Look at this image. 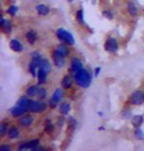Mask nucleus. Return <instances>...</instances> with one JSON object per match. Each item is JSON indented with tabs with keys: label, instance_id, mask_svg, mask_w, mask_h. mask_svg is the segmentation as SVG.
Listing matches in <instances>:
<instances>
[{
	"label": "nucleus",
	"instance_id": "f257e3e1",
	"mask_svg": "<svg viewBox=\"0 0 144 151\" xmlns=\"http://www.w3.org/2000/svg\"><path fill=\"white\" fill-rule=\"evenodd\" d=\"M92 81V77L89 72H87L85 69L77 71V73H75V81L77 83V84L80 87L86 88L90 86Z\"/></svg>",
	"mask_w": 144,
	"mask_h": 151
},
{
	"label": "nucleus",
	"instance_id": "f03ea898",
	"mask_svg": "<svg viewBox=\"0 0 144 151\" xmlns=\"http://www.w3.org/2000/svg\"><path fill=\"white\" fill-rule=\"evenodd\" d=\"M56 35L60 40L66 42L69 45H73L75 43V38L72 35V34H70L69 32H67L64 29H58L56 32Z\"/></svg>",
	"mask_w": 144,
	"mask_h": 151
},
{
	"label": "nucleus",
	"instance_id": "7ed1b4c3",
	"mask_svg": "<svg viewBox=\"0 0 144 151\" xmlns=\"http://www.w3.org/2000/svg\"><path fill=\"white\" fill-rule=\"evenodd\" d=\"M144 102V92L141 90H135L134 92L131 93L130 97V103L131 105H135V106H139V105L143 104Z\"/></svg>",
	"mask_w": 144,
	"mask_h": 151
},
{
	"label": "nucleus",
	"instance_id": "20e7f679",
	"mask_svg": "<svg viewBox=\"0 0 144 151\" xmlns=\"http://www.w3.org/2000/svg\"><path fill=\"white\" fill-rule=\"evenodd\" d=\"M46 109V104L43 102L39 101H34V100H29V107L28 110L32 111L34 113H40Z\"/></svg>",
	"mask_w": 144,
	"mask_h": 151
},
{
	"label": "nucleus",
	"instance_id": "39448f33",
	"mask_svg": "<svg viewBox=\"0 0 144 151\" xmlns=\"http://www.w3.org/2000/svg\"><path fill=\"white\" fill-rule=\"evenodd\" d=\"M104 49L106 50L107 52H110V53L117 52L118 49H119V44H118V41H117V39L113 38V37L108 38L107 40L105 41Z\"/></svg>",
	"mask_w": 144,
	"mask_h": 151
},
{
	"label": "nucleus",
	"instance_id": "423d86ee",
	"mask_svg": "<svg viewBox=\"0 0 144 151\" xmlns=\"http://www.w3.org/2000/svg\"><path fill=\"white\" fill-rule=\"evenodd\" d=\"M63 95H64V92L61 88H57L55 91H54L52 97L49 100V106L51 108H56L57 105L59 104V102L61 101V99L63 98Z\"/></svg>",
	"mask_w": 144,
	"mask_h": 151
},
{
	"label": "nucleus",
	"instance_id": "0eeeda50",
	"mask_svg": "<svg viewBox=\"0 0 144 151\" xmlns=\"http://www.w3.org/2000/svg\"><path fill=\"white\" fill-rule=\"evenodd\" d=\"M54 64L57 68H63L65 65V56H63L62 54H60L58 51H54L52 54Z\"/></svg>",
	"mask_w": 144,
	"mask_h": 151
},
{
	"label": "nucleus",
	"instance_id": "6e6552de",
	"mask_svg": "<svg viewBox=\"0 0 144 151\" xmlns=\"http://www.w3.org/2000/svg\"><path fill=\"white\" fill-rule=\"evenodd\" d=\"M82 61H80L79 58L75 57V58L72 59V62H71V70H72V72H73L74 74L77 73V71L82 70Z\"/></svg>",
	"mask_w": 144,
	"mask_h": 151
},
{
	"label": "nucleus",
	"instance_id": "1a4fd4ad",
	"mask_svg": "<svg viewBox=\"0 0 144 151\" xmlns=\"http://www.w3.org/2000/svg\"><path fill=\"white\" fill-rule=\"evenodd\" d=\"M26 109H24L23 107L19 106V105H17V106L15 107H12L10 109V114L12 115L13 117H21L22 115H24L26 113Z\"/></svg>",
	"mask_w": 144,
	"mask_h": 151
},
{
	"label": "nucleus",
	"instance_id": "9d476101",
	"mask_svg": "<svg viewBox=\"0 0 144 151\" xmlns=\"http://www.w3.org/2000/svg\"><path fill=\"white\" fill-rule=\"evenodd\" d=\"M143 121H144L143 116H141V115H135V116L131 118V125L133 126L134 129L140 128L143 124Z\"/></svg>",
	"mask_w": 144,
	"mask_h": 151
},
{
	"label": "nucleus",
	"instance_id": "9b49d317",
	"mask_svg": "<svg viewBox=\"0 0 144 151\" xmlns=\"http://www.w3.org/2000/svg\"><path fill=\"white\" fill-rule=\"evenodd\" d=\"M39 144V140L38 139H34V140H32L29 142H26V143H23L21 144L19 146V150H25V149H32L34 147H35L37 145Z\"/></svg>",
	"mask_w": 144,
	"mask_h": 151
},
{
	"label": "nucleus",
	"instance_id": "f8f14e48",
	"mask_svg": "<svg viewBox=\"0 0 144 151\" xmlns=\"http://www.w3.org/2000/svg\"><path fill=\"white\" fill-rule=\"evenodd\" d=\"M10 48L12 50H14L15 52H22L23 51V45L20 43V41H18L17 39H12L10 41Z\"/></svg>",
	"mask_w": 144,
	"mask_h": 151
},
{
	"label": "nucleus",
	"instance_id": "ddd939ff",
	"mask_svg": "<svg viewBox=\"0 0 144 151\" xmlns=\"http://www.w3.org/2000/svg\"><path fill=\"white\" fill-rule=\"evenodd\" d=\"M73 86V78L70 76H65L62 80V87L65 89H69Z\"/></svg>",
	"mask_w": 144,
	"mask_h": 151
},
{
	"label": "nucleus",
	"instance_id": "4468645a",
	"mask_svg": "<svg viewBox=\"0 0 144 151\" xmlns=\"http://www.w3.org/2000/svg\"><path fill=\"white\" fill-rule=\"evenodd\" d=\"M128 13L130 14V16H133V17H136L137 15H138V9H137L135 4L131 1L128 3Z\"/></svg>",
	"mask_w": 144,
	"mask_h": 151
},
{
	"label": "nucleus",
	"instance_id": "2eb2a0df",
	"mask_svg": "<svg viewBox=\"0 0 144 151\" xmlns=\"http://www.w3.org/2000/svg\"><path fill=\"white\" fill-rule=\"evenodd\" d=\"M39 87H38L37 86H35V84H34V86H31L29 87L28 89H27V95L28 96H35L38 94V92H39Z\"/></svg>",
	"mask_w": 144,
	"mask_h": 151
},
{
	"label": "nucleus",
	"instance_id": "dca6fc26",
	"mask_svg": "<svg viewBox=\"0 0 144 151\" xmlns=\"http://www.w3.org/2000/svg\"><path fill=\"white\" fill-rule=\"evenodd\" d=\"M47 72L41 70L39 69L38 70V73H37V78H38V83L40 84H43L46 83V78H47Z\"/></svg>",
	"mask_w": 144,
	"mask_h": 151
},
{
	"label": "nucleus",
	"instance_id": "f3484780",
	"mask_svg": "<svg viewBox=\"0 0 144 151\" xmlns=\"http://www.w3.org/2000/svg\"><path fill=\"white\" fill-rule=\"evenodd\" d=\"M32 122H34V118L32 116H25L20 119V124L24 127H29L31 126Z\"/></svg>",
	"mask_w": 144,
	"mask_h": 151
},
{
	"label": "nucleus",
	"instance_id": "a211bd4d",
	"mask_svg": "<svg viewBox=\"0 0 144 151\" xmlns=\"http://www.w3.org/2000/svg\"><path fill=\"white\" fill-rule=\"evenodd\" d=\"M37 13L41 15V16H45V15H47L48 13H49L50 9L47 7L46 5L44 4H39L37 6Z\"/></svg>",
	"mask_w": 144,
	"mask_h": 151
},
{
	"label": "nucleus",
	"instance_id": "6ab92c4d",
	"mask_svg": "<svg viewBox=\"0 0 144 151\" xmlns=\"http://www.w3.org/2000/svg\"><path fill=\"white\" fill-rule=\"evenodd\" d=\"M26 37H27V40L29 41V43H31V44H34V42L37 41V34H35L34 31H29L27 32Z\"/></svg>",
	"mask_w": 144,
	"mask_h": 151
},
{
	"label": "nucleus",
	"instance_id": "aec40b11",
	"mask_svg": "<svg viewBox=\"0 0 144 151\" xmlns=\"http://www.w3.org/2000/svg\"><path fill=\"white\" fill-rule=\"evenodd\" d=\"M71 110V105L68 103V102H64L63 104H61V106H60V113L62 115H68L69 112H70Z\"/></svg>",
	"mask_w": 144,
	"mask_h": 151
},
{
	"label": "nucleus",
	"instance_id": "412c9836",
	"mask_svg": "<svg viewBox=\"0 0 144 151\" xmlns=\"http://www.w3.org/2000/svg\"><path fill=\"white\" fill-rule=\"evenodd\" d=\"M39 69L47 72V73H49L50 70H51V65H50L49 61L46 59H42V61H41L40 65H39Z\"/></svg>",
	"mask_w": 144,
	"mask_h": 151
},
{
	"label": "nucleus",
	"instance_id": "4be33fe9",
	"mask_svg": "<svg viewBox=\"0 0 144 151\" xmlns=\"http://www.w3.org/2000/svg\"><path fill=\"white\" fill-rule=\"evenodd\" d=\"M41 61H42V59H41V56L39 53L37 52H34L32 54V63H34V64L37 66V67L39 68V65Z\"/></svg>",
	"mask_w": 144,
	"mask_h": 151
},
{
	"label": "nucleus",
	"instance_id": "5701e85b",
	"mask_svg": "<svg viewBox=\"0 0 144 151\" xmlns=\"http://www.w3.org/2000/svg\"><path fill=\"white\" fill-rule=\"evenodd\" d=\"M8 135L11 139H15V138L19 137L20 132H19V131H18V129L16 128V127H13V128H11L10 131L8 132Z\"/></svg>",
	"mask_w": 144,
	"mask_h": 151
},
{
	"label": "nucleus",
	"instance_id": "b1692460",
	"mask_svg": "<svg viewBox=\"0 0 144 151\" xmlns=\"http://www.w3.org/2000/svg\"><path fill=\"white\" fill-rule=\"evenodd\" d=\"M2 31L5 32V34H9L12 31V24L10 21L8 20H4V23H3L2 26Z\"/></svg>",
	"mask_w": 144,
	"mask_h": 151
},
{
	"label": "nucleus",
	"instance_id": "393cba45",
	"mask_svg": "<svg viewBox=\"0 0 144 151\" xmlns=\"http://www.w3.org/2000/svg\"><path fill=\"white\" fill-rule=\"evenodd\" d=\"M29 99H27L26 97H21L19 100L17 102V105H19V106L23 107L24 109L28 110V107H29Z\"/></svg>",
	"mask_w": 144,
	"mask_h": 151
},
{
	"label": "nucleus",
	"instance_id": "a878e982",
	"mask_svg": "<svg viewBox=\"0 0 144 151\" xmlns=\"http://www.w3.org/2000/svg\"><path fill=\"white\" fill-rule=\"evenodd\" d=\"M56 51H58V52L60 53V54H62L63 56H67L68 54H69V49L67 47L65 46V45H63V44H59L58 46L56 47V49H55Z\"/></svg>",
	"mask_w": 144,
	"mask_h": 151
},
{
	"label": "nucleus",
	"instance_id": "bb28decb",
	"mask_svg": "<svg viewBox=\"0 0 144 151\" xmlns=\"http://www.w3.org/2000/svg\"><path fill=\"white\" fill-rule=\"evenodd\" d=\"M77 21L79 22L80 25H85V15H83V11L82 9H80L79 11L77 12Z\"/></svg>",
	"mask_w": 144,
	"mask_h": 151
},
{
	"label": "nucleus",
	"instance_id": "cd10ccee",
	"mask_svg": "<svg viewBox=\"0 0 144 151\" xmlns=\"http://www.w3.org/2000/svg\"><path fill=\"white\" fill-rule=\"evenodd\" d=\"M134 137H135L138 140H142L144 138V132L139 128H137L134 129Z\"/></svg>",
	"mask_w": 144,
	"mask_h": 151
},
{
	"label": "nucleus",
	"instance_id": "c85d7f7f",
	"mask_svg": "<svg viewBox=\"0 0 144 151\" xmlns=\"http://www.w3.org/2000/svg\"><path fill=\"white\" fill-rule=\"evenodd\" d=\"M8 129V125L6 123H0V137H3Z\"/></svg>",
	"mask_w": 144,
	"mask_h": 151
},
{
	"label": "nucleus",
	"instance_id": "c756f323",
	"mask_svg": "<svg viewBox=\"0 0 144 151\" xmlns=\"http://www.w3.org/2000/svg\"><path fill=\"white\" fill-rule=\"evenodd\" d=\"M37 67L34 64V63H31V64H29V73L32 74V77H35V76H37Z\"/></svg>",
	"mask_w": 144,
	"mask_h": 151
},
{
	"label": "nucleus",
	"instance_id": "7c9ffc66",
	"mask_svg": "<svg viewBox=\"0 0 144 151\" xmlns=\"http://www.w3.org/2000/svg\"><path fill=\"white\" fill-rule=\"evenodd\" d=\"M17 11H18V7L17 6H15V5H12L9 7V9L7 10V13L9 15H11V16H15L17 13Z\"/></svg>",
	"mask_w": 144,
	"mask_h": 151
},
{
	"label": "nucleus",
	"instance_id": "2f4dec72",
	"mask_svg": "<svg viewBox=\"0 0 144 151\" xmlns=\"http://www.w3.org/2000/svg\"><path fill=\"white\" fill-rule=\"evenodd\" d=\"M69 128H70L71 129H75L77 128V121L74 119L73 117H71L70 119H69Z\"/></svg>",
	"mask_w": 144,
	"mask_h": 151
},
{
	"label": "nucleus",
	"instance_id": "473e14b6",
	"mask_svg": "<svg viewBox=\"0 0 144 151\" xmlns=\"http://www.w3.org/2000/svg\"><path fill=\"white\" fill-rule=\"evenodd\" d=\"M45 132H51L53 131V124L50 120H47V122L45 123Z\"/></svg>",
	"mask_w": 144,
	"mask_h": 151
},
{
	"label": "nucleus",
	"instance_id": "72a5a7b5",
	"mask_svg": "<svg viewBox=\"0 0 144 151\" xmlns=\"http://www.w3.org/2000/svg\"><path fill=\"white\" fill-rule=\"evenodd\" d=\"M102 15L109 20H113V18H114V15L112 14V12H110L109 10H104L103 12H102Z\"/></svg>",
	"mask_w": 144,
	"mask_h": 151
},
{
	"label": "nucleus",
	"instance_id": "f704fd0d",
	"mask_svg": "<svg viewBox=\"0 0 144 151\" xmlns=\"http://www.w3.org/2000/svg\"><path fill=\"white\" fill-rule=\"evenodd\" d=\"M46 94H47V92H46V90L44 89V88H40V89H39L38 95H39L40 99H45V98H46Z\"/></svg>",
	"mask_w": 144,
	"mask_h": 151
},
{
	"label": "nucleus",
	"instance_id": "c9c22d12",
	"mask_svg": "<svg viewBox=\"0 0 144 151\" xmlns=\"http://www.w3.org/2000/svg\"><path fill=\"white\" fill-rule=\"evenodd\" d=\"M0 150L1 151H10L11 147L9 145H2V146H0Z\"/></svg>",
	"mask_w": 144,
	"mask_h": 151
},
{
	"label": "nucleus",
	"instance_id": "e433bc0d",
	"mask_svg": "<svg viewBox=\"0 0 144 151\" xmlns=\"http://www.w3.org/2000/svg\"><path fill=\"white\" fill-rule=\"evenodd\" d=\"M100 72H101V68L100 67H96L95 70H94V76H95V77H98L99 74H100Z\"/></svg>",
	"mask_w": 144,
	"mask_h": 151
},
{
	"label": "nucleus",
	"instance_id": "4c0bfd02",
	"mask_svg": "<svg viewBox=\"0 0 144 151\" xmlns=\"http://www.w3.org/2000/svg\"><path fill=\"white\" fill-rule=\"evenodd\" d=\"M43 149H44L43 147H39L38 145H37L35 147H34V148H32V151H39V150H43Z\"/></svg>",
	"mask_w": 144,
	"mask_h": 151
},
{
	"label": "nucleus",
	"instance_id": "58836bf2",
	"mask_svg": "<svg viewBox=\"0 0 144 151\" xmlns=\"http://www.w3.org/2000/svg\"><path fill=\"white\" fill-rule=\"evenodd\" d=\"M3 23H4V19H3V17L1 16V15H0V29H2Z\"/></svg>",
	"mask_w": 144,
	"mask_h": 151
},
{
	"label": "nucleus",
	"instance_id": "ea45409f",
	"mask_svg": "<svg viewBox=\"0 0 144 151\" xmlns=\"http://www.w3.org/2000/svg\"><path fill=\"white\" fill-rule=\"evenodd\" d=\"M64 122H65V119L64 118H61V119H60V121H59V125H63V124H64Z\"/></svg>",
	"mask_w": 144,
	"mask_h": 151
}]
</instances>
